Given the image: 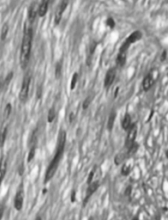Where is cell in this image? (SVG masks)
I'll return each mask as SVG.
<instances>
[{"label": "cell", "instance_id": "obj_32", "mask_svg": "<svg viewBox=\"0 0 168 220\" xmlns=\"http://www.w3.org/2000/svg\"><path fill=\"white\" fill-rule=\"evenodd\" d=\"M3 86H4V81H2L1 79H0V89H2Z\"/></svg>", "mask_w": 168, "mask_h": 220}, {"label": "cell", "instance_id": "obj_10", "mask_svg": "<svg viewBox=\"0 0 168 220\" xmlns=\"http://www.w3.org/2000/svg\"><path fill=\"white\" fill-rule=\"evenodd\" d=\"M23 206V195H22V192L19 191L16 193V197H15L14 200V206L16 210L17 211H21Z\"/></svg>", "mask_w": 168, "mask_h": 220}, {"label": "cell", "instance_id": "obj_37", "mask_svg": "<svg viewBox=\"0 0 168 220\" xmlns=\"http://www.w3.org/2000/svg\"><path fill=\"white\" fill-rule=\"evenodd\" d=\"M89 220H93V218H90V219H89Z\"/></svg>", "mask_w": 168, "mask_h": 220}, {"label": "cell", "instance_id": "obj_35", "mask_svg": "<svg viewBox=\"0 0 168 220\" xmlns=\"http://www.w3.org/2000/svg\"><path fill=\"white\" fill-rule=\"evenodd\" d=\"M35 220H41V218H40V217H38V218H36Z\"/></svg>", "mask_w": 168, "mask_h": 220}, {"label": "cell", "instance_id": "obj_7", "mask_svg": "<svg viewBox=\"0 0 168 220\" xmlns=\"http://www.w3.org/2000/svg\"><path fill=\"white\" fill-rule=\"evenodd\" d=\"M37 13H38V5H37V3L34 2L29 6V10H28L27 21H28L29 24H32L35 21Z\"/></svg>", "mask_w": 168, "mask_h": 220}, {"label": "cell", "instance_id": "obj_2", "mask_svg": "<svg viewBox=\"0 0 168 220\" xmlns=\"http://www.w3.org/2000/svg\"><path fill=\"white\" fill-rule=\"evenodd\" d=\"M32 40H33V30L32 28L27 24L25 25L24 29L23 38L22 41V47H21L20 53V64L22 69L27 67L29 62L31 53V48H32Z\"/></svg>", "mask_w": 168, "mask_h": 220}, {"label": "cell", "instance_id": "obj_13", "mask_svg": "<svg viewBox=\"0 0 168 220\" xmlns=\"http://www.w3.org/2000/svg\"><path fill=\"white\" fill-rule=\"evenodd\" d=\"M6 169H7V163L4 157H2L0 161V185L2 183L4 176L6 174Z\"/></svg>", "mask_w": 168, "mask_h": 220}, {"label": "cell", "instance_id": "obj_29", "mask_svg": "<svg viewBox=\"0 0 168 220\" xmlns=\"http://www.w3.org/2000/svg\"><path fill=\"white\" fill-rule=\"evenodd\" d=\"M3 215H4V206L0 204V220L2 219Z\"/></svg>", "mask_w": 168, "mask_h": 220}, {"label": "cell", "instance_id": "obj_3", "mask_svg": "<svg viewBox=\"0 0 168 220\" xmlns=\"http://www.w3.org/2000/svg\"><path fill=\"white\" fill-rule=\"evenodd\" d=\"M31 83V77L29 75H26L22 81V87H21L20 94H19V97H20L21 102H24L27 101V97H28V92H29V87H30Z\"/></svg>", "mask_w": 168, "mask_h": 220}, {"label": "cell", "instance_id": "obj_5", "mask_svg": "<svg viewBox=\"0 0 168 220\" xmlns=\"http://www.w3.org/2000/svg\"><path fill=\"white\" fill-rule=\"evenodd\" d=\"M68 4H69L68 0H62L61 3L59 4V5H58V7L57 8L56 12H55V17H54V22L56 25H58L60 23V22H61L63 13L66 10Z\"/></svg>", "mask_w": 168, "mask_h": 220}, {"label": "cell", "instance_id": "obj_4", "mask_svg": "<svg viewBox=\"0 0 168 220\" xmlns=\"http://www.w3.org/2000/svg\"><path fill=\"white\" fill-rule=\"evenodd\" d=\"M128 130V135H127L126 140H125V146L129 149L135 143L136 134H137V126L134 124V125H130V127Z\"/></svg>", "mask_w": 168, "mask_h": 220}, {"label": "cell", "instance_id": "obj_19", "mask_svg": "<svg viewBox=\"0 0 168 220\" xmlns=\"http://www.w3.org/2000/svg\"><path fill=\"white\" fill-rule=\"evenodd\" d=\"M55 116H56V113H55L54 108H51L48 112V115H47V120H48V122H53V120L55 119Z\"/></svg>", "mask_w": 168, "mask_h": 220}, {"label": "cell", "instance_id": "obj_24", "mask_svg": "<svg viewBox=\"0 0 168 220\" xmlns=\"http://www.w3.org/2000/svg\"><path fill=\"white\" fill-rule=\"evenodd\" d=\"M91 102V100H90V97H87V98L85 99V101L83 102V104H82V107L83 109H87L88 107L89 104H90Z\"/></svg>", "mask_w": 168, "mask_h": 220}, {"label": "cell", "instance_id": "obj_23", "mask_svg": "<svg viewBox=\"0 0 168 220\" xmlns=\"http://www.w3.org/2000/svg\"><path fill=\"white\" fill-rule=\"evenodd\" d=\"M35 154V146H33V147L30 149V151H29V153H28V156H27V162H30V161L34 158Z\"/></svg>", "mask_w": 168, "mask_h": 220}, {"label": "cell", "instance_id": "obj_27", "mask_svg": "<svg viewBox=\"0 0 168 220\" xmlns=\"http://www.w3.org/2000/svg\"><path fill=\"white\" fill-rule=\"evenodd\" d=\"M61 65L58 63V64H57V66H56V77H60V74H61Z\"/></svg>", "mask_w": 168, "mask_h": 220}, {"label": "cell", "instance_id": "obj_16", "mask_svg": "<svg viewBox=\"0 0 168 220\" xmlns=\"http://www.w3.org/2000/svg\"><path fill=\"white\" fill-rule=\"evenodd\" d=\"M7 132L8 129L7 127H4L1 132H0V147H2L4 145V142H5V139H6V137H7Z\"/></svg>", "mask_w": 168, "mask_h": 220}, {"label": "cell", "instance_id": "obj_9", "mask_svg": "<svg viewBox=\"0 0 168 220\" xmlns=\"http://www.w3.org/2000/svg\"><path fill=\"white\" fill-rule=\"evenodd\" d=\"M116 77V71L115 69H111L107 71L106 75L105 77V82H104V84H105V87L108 88L112 85V84L113 83L114 79H115Z\"/></svg>", "mask_w": 168, "mask_h": 220}, {"label": "cell", "instance_id": "obj_25", "mask_svg": "<svg viewBox=\"0 0 168 220\" xmlns=\"http://www.w3.org/2000/svg\"><path fill=\"white\" fill-rule=\"evenodd\" d=\"M12 76H13V73H10V74H9L7 77H6V78L4 81V85H8V84H9V83L10 82V80H11V78H12Z\"/></svg>", "mask_w": 168, "mask_h": 220}, {"label": "cell", "instance_id": "obj_21", "mask_svg": "<svg viewBox=\"0 0 168 220\" xmlns=\"http://www.w3.org/2000/svg\"><path fill=\"white\" fill-rule=\"evenodd\" d=\"M77 79H78V74L76 72L74 73L72 78H71V89H74L76 85V83H77Z\"/></svg>", "mask_w": 168, "mask_h": 220}, {"label": "cell", "instance_id": "obj_31", "mask_svg": "<svg viewBox=\"0 0 168 220\" xmlns=\"http://www.w3.org/2000/svg\"><path fill=\"white\" fill-rule=\"evenodd\" d=\"M73 119H74V114L71 113V115H70V122H72L73 121Z\"/></svg>", "mask_w": 168, "mask_h": 220}, {"label": "cell", "instance_id": "obj_1", "mask_svg": "<svg viewBox=\"0 0 168 220\" xmlns=\"http://www.w3.org/2000/svg\"><path fill=\"white\" fill-rule=\"evenodd\" d=\"M65 141H66V133H65L64 131H61L59 133V137H58L56 153H55L54 156H53V159L52 160L51 163L49 164L48 168H47L46 173H45V182L50 181L54 176L57 169L58 167V164H59L60 161H61L62 156L63 154Z\"/></svg>", "mask_w": 168, "mask_h": 220}, {"label": "cell", "instance_id": "obj_34", "mask_svg": "<svg viewBox=\"0 0 168 220\" xmlns=\"http://www.w3.org/2000/svg\"><path fill=\"white\" fill-rule=\"evenodd\" d=\"M126 193H127V194H130V187H129L128 189L126 190Z\"/></svg>", "mask_w": 168, "mask_h": 220}, {"label": "cell", "instance_id": "obj_12", "mask_svg": "<svg viewBox=\"0 0 168 220\" xmlns=\"http://www.w3.org/2000/svg\"><path fill=\"white\" fill-rule=\"evenodd\" d=\"M141 37V33L140 31H135L134 33H132L130 36L127 38V40H125V43H127L128 45L130 46V44L134 43V42L137 41L138 40H140Z\"/></svg>", "mask_w": 168, "mask_h": 220}, {"label": "cell", "instance_id": "obj_26", "mask_svg": "<svg viewBox=\"0 0 168 220\" xmlns=\"http://www.w3.org/2000/svg\"><path fill=\"white\" fill-rule=\"evenodd\" d=\"M94 169L93 170H91V172L89 173V175L88 177V184H90L92 182V180L94 178Z\"/></svg>", "mask_w": 168, "mask_h": 220}, {"label": "cell", "instance_id": "obj_20", "mask_svg": "<svg viewBox=\"0 0 168 220\" xmlns=\"http://www.w3.org/2000/svg\"><path fill=\"white\" fill-rule=\"evenodd\" d=\"M10 113H11V105L9 103H8L6 105L5 108H4V117L5 120L9 118V115H10Z\"/></svg>", "mask_w": 168, "mask_h": 220}, {"label": "cell", "instance_id": "obj_8", "mask_svg": "<svg viewBox=\"0 0 168 220\" xmlns=\"http://www.w3.org/2000/svg\"><path fill=\"white\" fill-rule=\"evenodd\" d=\"M99 185V182H91L90 184H88V187L85 199H84V204L87 203V201L90 199V197L92 196V195L94 193V192L98 189Z\"/></svg>", "mask_w": 168, "mask_h": 220}, {"label": "cell", "instance_id": "obj_11", "mask_svg": "<svg viewBox=\"0 0 168 220\" xmlns=\"http://www.w3.org/2000/svg\"><path fill=\"white\" fill-rule=\"evenodd\" d=\"M50 0H42L38 7V15L40 17H44L47 12Z\"/></svg>", "mask_w": 168, "mask_h": 220}, {"label": "cell", "instance_id": "obj_33", "mask_svg": "<svg viewBox=\"0 0 168 220\" xmlns=\"http://www.w3.org/2000/svg\"><path fill=\"white\" fill-rule=\"evenodd\" d=\"M166 51L163 52V55H162V60H165L166 59Z\"/></svg>", "mask_w": 168, "mask_h": 220}, {"label": "cell", "instance_id": "obj_6", "mask_svg": "<svg viewBox=\"0 0 168 220\" xmlns=\"http://www.w3.org/2000/svg\"><path fill=\"white\" fill-rule=\"evenodd\" d=\"M130 45H128L127 43H124L122 45V47L120 48L119 53L117 54V66H123L126 62V57H127V50H128Z\"/></svg>", "mask_w": 168, "mask_h": 220}, {"label": "cell", "instance_id": "obj_22", "mask_svg": "<svg viewBox=\"0 0 168 220\" xmlns=\"http://www.w3.org/2000/svg\"><path fill=\"white\" fill-rule=\"evenodd\" d=\"M130 169H131L130 164H129V163L125 164V165H124L123 168H122V174H123L124 175H127L130 172Z\"/></svg>", "mask_w": 168, "mask_h": 220}, {"label": "cell", "instance_id": "obj_15", "mask_svg": "<svg viewBox=\"0 0 168 220\" xmlns=\"http://www.w3.org/2000/svg\"><path fill=\"white\" fill-rule=\"evenodd\" d=\"M130 125H131V118H130V115L126 114L122 121V126L124 130H128L130 127Z\"/></svg>", "mask_w": 168, "mask_h": 220}, {"label": "cell", "instance_id": "obj_36", "mask_svg": "<svg viewBox=\"0 0 168 220\" xmlns=\"http://www.w3.org/2000/svg\"><path fill=\"white\" fill-rule=\"evenodd\" d=\"M134 220H137V218H134Z\"/></svg>", "mask_w": 168, "mask_h": 220}, {"label": "cell", "instance_id": "obj_28", "mask_svg": "<svg viewBox=\"0 0 168 220\" xmlns=\"http://www.w3.org/2000/svg\"><path fill=\"white\" fill-rule=\"evenodd\" d=\"M106 24L110 28H113L114 25H115V22H114V21H113V19L112 18H108L107 19V21H106Z\"/></svg>", "mask_w": 168, "mask_h": 220}, {"label": "cell", "instance_id": "obj_14", "mask_svg": "<svg viewBox=\"0 0 168 220\" xmlns=\"http://www.w3.org/2000/svg\"><path fill=\"white\" fill-rule=\"evenodd\" d=\"M153 83H154V79H153L152 75H150V74L147 75V76L144 77V79H143V81H142L143 89H144V90H146V91L148 90L150 88L152 87Z\"/></svg>", "mask_w": 168, "mask_h": 220}, {"label": "cell", "instance_id": "obj_18", "mask_svg": "<svg viewBox=\"0 0 168 220\" xmlns=\"http://www.w3.org/2000/svg\"><path fill=\"white\" fill-rule=\"evenodd\" d=\"M8 32H9V26H8V24H4V26H3L2 28V30H1V40H4L6 39V37H7V35H8Z\"/></svg>", "mask_w": 168, "mask_h": 220}, {"label": "cell", "instance_id": "obj_17", "mask_svg": "<svg viewBox=\"0 0 168 220\" xmlns=\"http://www.w3.org/2000/svg\"><path fill=\"white\" fill-rule=\"evenodd\" d=\"M115 118H116L115 112H112V113H111L110 116H109L108 123H107V127H108V130H112V127H113V125H114V121H115Z\"/></svg>", "mask_w": 168, "mask_h": 220}, {"label": "cell", "instance_id": "obj_30", "mask_svg": "<svg viewBox=\"0 0 168 220\" xmlns=\"http://www.w3.org/2000/svg\"><path fill=\"white\" fill-rule=\"evenodd\" d=\"M71 202H75V200H76V192L75 191H72V193H71Z\"/></svg>", "mask_w": 168, "mask_h": 220}]
</instances>
